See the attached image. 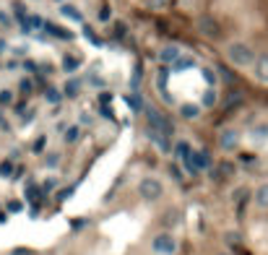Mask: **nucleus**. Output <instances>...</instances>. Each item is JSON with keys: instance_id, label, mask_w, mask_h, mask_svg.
I'll return each mask as SVG.
<instances>
[{"instance_id": "7", "label": "nucleus", "mask_w": 268, "mask_h": 255, "mask_svg": "<svg viewBox=\"0 0 268 255\" xmlns=\"http://www.w3.org/2000/svg\"><path fill=\"white\" fill-rule=\"evenodd\" d=\"M193 167H195V172H209V169L214 167V156H211V151H209V149H203V151H193Z\"/></svg>"}, {"instance_id": "6", "label": "nucleus", "mask_w": 268, "mask_h": 255, "mask_svg": "<svg viewBox=\"0 0 268 255\" xmlns=\"http://www.w3.org/2000/svg\"><path fill=\"white\" fill-rule=\"evenodd\" d=\"M240 130L237 128H224L219 133V146L224 149V151H237L240 149Z\"/></svg>"}, {"instance_id": "2", "label": "nucleus", "mask_w": 268, "mask_h": 255, "mask_svg": "<svg viewBox=\"0 0 268 255\" xmlns=\"http://www.w3.org/2000/svg\"><path fill=\"white\" fill-rule=\"evenodd\" d=\"M164 193V185L162 180H156V177H141L138 182V195L146 201V203H154V201H159Z\"/></svg>"}, {"instance_id": "18", "label": "nucleus", "mask_w": 268, "mask_h": 255, "mask_svg": "<svg viewBox=\"0 0 268 255\" xmlns=\"http://www.w3.org/2000/svg\"><path fill=\"white\" fill-rule=\"evenodd\" d=\"M200 76H203V81H206L209 89L216 86V71H214V68H200Z\"/></svg>"}, {"instance_id": "23", "label": "nucleus", "mask_w": 268, "mask_h": 255, "mask_svg": "<svg viewBox=\"0 0 268 255\" xmlns=\"http://www.w3.org/2000/svg\"><path fill=\"white\" fill-rule=\"evenodd\" d=\"M200 104H203V107H216V91L209 89L206 94H203V99H200Z\"/></svg>"}, {"instance_id": "28", "label": "nucleus", "mask_w": 268, "mask_h": 255, "mask_svg": "<svg viewBox=\"0 0 268 255\" xmlns=\"http://www.w3.org/2000/svg\"><path fill=\"white\" fill-rule=\"evenodd\" d=\"M55 188H57V180H55V177L44 180V185H42V190H44V193H50V190H55Z\"/></svg>"}, {"instance_id": "8", "label": "nucleus", "mask_w": 268, "mask_h": 255, "mask_svg": "<svg viewBox=\"0 0 268 255\" xmlns=\"http://www.w3.org/2000/svg\"><path fill=\"white\" fill-rule=\"evenodd\" d=\"M177 58H180V47H177V44H164V47L159 50V63L162 65H174Z\"/></svg>"}, {"instance_id": "15", "label": "nucleus", "mask_w": 268, "mask_h": 255, "mask_svg": "<svg viewBox=\"0 0 268 255\" xmlns=\"http://www.w3.org/2000/svg\"><path fill=\"white\" fill-rule=\"evenodd\" d=\"M44 99H47L50 104H60L63 102V91L57 86H47V89H44Z\"/></svg>"}, {"instance_id": "11", "label": "nucleus", "mask_w": 268, "mask_h": 255, "mask_svg": "<svg viewBox=\"0 0 268 255\" xmlns=\"http://www.w3.org/2000/svg\"><path fill=\"white\" fill-rule=\"evenodd\" d=\"M253 201H255L258 208H268V182H260L258 185L255 193H253Z\"/></svg>"}, {"instance_id": "24", "label": "nucleus", "mask_w": 268, "mask_h": 255, "mask_svg": "<svg viewBox=\"0 0 268 255\" xmlns=\"http://www.w3.org/2000/svg\"><path fill=\"white\" fill-rule=\"evenodd\" d=\"M78 65H81V60H78L76 55H68V58H65V63H63V68H65V71H76Z\"/></svg>"}, {"instance_id": "33", "label": "nucleus", "mask_w": 268, "mask_h": 255, "mask_svg": "<svg viewBox=\"0 0 268 255\" xmlns=\"http://www.w3.org/2000/svg\"><path fill=\"white\" fill-rule=\"evenodd\" d=\"M253 133H255L258 138H268V125H258V128H255Z\"/></svg>"}, {"instance_id": "36", "label": "nucleus", "mask_w": 268, "mask_h": 255, "mask_svg": "<svg viewBox=\"0 0 268 255\" xmlns=\"http://www.w3.org/2000/svg\"><path fill=\"white\" fill-rule=\"evenodd\" d=\"M21 91H24V94H29V91H32V81H29V78L21 81Z\"/></svg>"}, {"instance_id": "34", "label": "nucleus", "mask_w": 268, "mask_h": 255, "mask_svg": "<svg viewBox=\"0 0 268 255\" xmlns=\"http://www.w3.org/2000/svg\"><path fill=\"white\" fill-rule=\"evenodd\" d=\"M0 24H3V26H11V24H13V21H11V16H8L6 11H0Z\"/></svg>"}, {"instance_id": "20", "label": "nucleus", "mask_w": 268, "mask_h": 255, "mask_svg": "<svg viewBox=\"0 0 268 255\" xmlns=\"http://www.w3.org/2000/svg\"><path fill=\"white\" fill-rule=\"evenodd\" d=\"M60 13H63V16H71L73 21H81V18H83V13H81L78 8H73V6H63Z\"/></svg>"}, {"instance_id": "4", "label": "nucleus", "mask_w": 268, "mask_h": 255, "mask_svg": "<svg viewBox=\"0 0 268 255\" xmlns=\"http://www.w3.org/2000/svg\"><path fill=\"white\" fill-rule=\"evenodd\" d=\"M195 24H198V32L203 37H209V39H219L221 37V24L214 16H198Z\"/></svg>"}, {"instance_id": "25", "label": "nucleus", "mask_w": 268, "mask_h": 255, "mask_svg": "<svg viewBox=\"0 0 268 255\" xmlns=\"http://www.w3.org/2000/svg\"><path fill=\"white\" fill-rule=\"evenodd\" d=\"M13 175V161H0V177H11Z\"/></svg>"}, {"instance_id": "37", "label": "nucleus", "mask_w": 268, "mask_h": 255, "mask_svg": "<svg viewBox=\"0 0 268 255\" xmlns=\"http://www.w3.org/2000/svg\"><path fill=\"white\" fill-rule=\"evenodd\" d=\"M169 172H172V177H174V180H177V182H183V175H180V169H177V167H174V164H172V167H169Z\"/></svg>"}, {"instance_id": "10", "label": "nucleus", "mask_w": 268, "mask_h": 255, "mask_svg": "<svg viewBox=\"0 0 268 255\" xmlns=\"http://www.w3.org/2000/svg\"><path fill=\"white\" fill-rule=\"evenodd\" d=\"M172 151H174V156L180 159V161H190V159H193V146H190L188 141H177V144L172 146Z\"/></svg>"}, {"instance_id": "14", "label": "nucleus", "mask_w": 268, "mask_h": 255, "mask_svg": "<svg viewBox=\"0 0 268 255\" xmlns=\"http://www.w3.org/2000/svg\"><path fill=\"white\" fill-rule=\"evenodd\" d=\"M245 102V97L240 94V91H229V94H224V107L227 109H234V107H240Z\"/></svg>"}, {"instance_id": "16", "label": "nucleus", "mask_w": 268, "mask_h": 255, "mask_svg": "<svg viewBox=\"0 0 268 255\" xmlns=\"http://www.w3.org/2000/svg\"><path fill=\"white\" fill-rule=\"evenodd\" d=\"M151 135H154L156 146H159L164 154H172V141H169V135H164V133H151Z\"/></svg>"}, {"instance_id": "21", "label": "nucleus", "mask_w": 268, "mask_h": 255, "mask_svg": "<svg viewBox=\"0 0 268 255\" xmlns=\"http://www.w3.org/2000/svg\"><path fill=\"white\" fill-rule=\"evenodd\" d=\"M219 172H221V177H232L234 175V161H219Z\"/></svg>"}, {"instance_id": "27", "label": "nucleus", "mask_w": 268, "mask_h": 255, "mask_svg": "<svg viewBox=\"0 0 268 255\" xmlns=\"http://www.w3.org/2000/svg\"><path fill=\"white\" fill-rule=\"evenodd\" d=\"M44 144H47V138H44V135H39L37 141L32 144V151H34V154H42V151H44Z\"/></svg>"}, {"instance_id": "30", "label": "nucleus", "mask_w": 268, "mask_h": 255, "mask_svg": "<svg viewBox=\"0 0 268 255\" xmlns=\"http://www.w3.org/2000/svg\"><path fill=\"white\" fill-rule=\"evenodd\" d=\"M11 102H13V94H11V91H0V104L6 107V104H11Z\"/></svg>"}, {"instance_id": "41", "label": "nucleus", "mask_w": 268, "mask_h": 255, "mask_svg": "<svg viewBox=\"0 0 268 255\" xmlns=\"http://www.w3.org/2000/svg\"><path fill=\"white\" fill-rule=\"evenodd\" d=\"M6 221V214H0V224H3Z\"/></svg>"}, {"instance_id": "32", "label": "nucleus", "mask_w": 268, "mask_h": 255, "mask_svg": "<svg viewBox=\"0 0 268 255\" xmlns=\"http://www.w3.org/2000/svg\"><path fill=\"white\" fill-rule=\"evenodd\" d=\"M71 226H73L76 232H81V229H86V219H73V221H71Z\"/></svg>"}, {"instance_id": "40", "label": "nucleus", "mask_w": 268, "mask_h": 255, "mask_svg": "<svg viewBox=\"0 0 268 255\" xmlns=\"http://www.w3.org/2000/svg\"><path fill=\"white\" fill-rule=\"evenodd\" d=\"M6 47H8V44H6V39H0V52H6Z\"/></svg>"}, {"instance_id": "1", "label": "nucleus", "mask_w": 268, "mask_h": 255, "mask_svg": "<svg viewBox=\"0 0 268 255\" xmlns=\"http://www.w3.org/2000/svg\"><path fill=\"white\" fill-rule=\"evenodd\" d=\"M227 60L232 65H240V68H248L255 63V52L250 44H245V42H229L227 44Z\"/></svg>"}, {"instance_id": "29", "label": "nucleus", "mask_w": 268, "mask_h": 255, "mask_svg": "<svg viewBox=\"0 0 268 255\" xmlns=\"http://www.w3.org/2000/svg\"><path fill=\"white\" fill-rule=\"evenodd\" d=\"M224 240H227L232 247H237V242H240V235H237V232H227V235H224Z\"/></svg>"}, {"instance_id": "9", "label": "nucleus", "mask_w": 268, "mask_h": 255, "mask_svg": "<svg viewBox=\"0 0 268 255\" xmlns=\"http://www.w3.org/2000/svg\"><path fill=\"white\" fill-rule=\"evenodd\" d=\"M253 71L260 81H268V55H255V63H253Z\"/></svg>"}, {"instance_id": "19", "label": "nucleus", "mask_w": 268, "mask_h": 255, "mask_svg": "<svg viewBox=\"0 0 268 255\" xmlns=\"http://www.w3.org/2000/svg\"><path fill=\"white\" fill-rule=\"evenodd\" d=\"M81 138V128L78 125H71L68 130H65V144H76Z\"/></svg>"}, {"instance_id": "13", "label": "nucleus", "mask_w": 268, "mask_h": 255, "mask_svg": "<svg viewBox=\"0 0 268 255\" xmlns=\"http://www.w3.org/2000/svg\"><path fill=\"white\" fill-rule=\"evenodd\" d=\"M180 221V211L177 208H169V211H164V216H162V226H167V232Z\"/></svg>"}, {"instance_id": "12", "label": "nucleus", "mask_w": 268, "mask_h": 255, "mask_svg": "<svg viewBox=\"0 0 268 255\" xmlns=\"http://www.w3.org/2000/svg\"><path fill=\"white\" fill-rule=\"evenodd\" d=\"M78 94H81V81L78 78H68V81H65V89H63V97L76 99Z\"/></svg>"}, {"instance_id": "39", "label": "nucleus", "mask_w": 268, "mask_h": 255, "mask_svg": "<svg viewBox=\"0 0 268 255\" xmlns=\"http://www.w3.org/2000/svg\"><path fill=\"white\" fill-rule=\"evenodd\" d=\"M13 255H34V252H32V250H26V247H16V250H13Z\"/></svg>"}, {"instance_id": "38", "label": "nucleus", "mask_w": 268, "mask_h": 255, "mask_svg": "<svg viewBox=\"0 0 268 255\" xmlns=\"http://www.w3.org/2000/svg\"><path fill=\"white\" fill-rule=\"evenodd\" d=\"M125 34H128V29H125L123 24H117V26H115V37H125Z\"/></svg>"}, {"instance_id": "3", "label": "nucleus", "mask_w": 268, "mask_h": 255, "mask_svg": "<svg viewBox=\"0 0 268 255\" xmlns=\"http://www.w3.org/2000/svg\"><path fill=\"white\" fill-rule=\"evenodd\" d=\"M151 250L156 252V255H174L177 252V240H174V235L172 232H159L154 240H151Z\"/></svg>"}, {"instance_id": "42", "label": "nucleus", "mask_w": 268, "mask_h": 255, "mask_svg": "<svg viewBox=\"0 0 268 255\" xmlns=\"http://www.w3.org/2000/svg\"><path fill=\"white\" fill-rule=\"evenodd\" d=\"M219 255H232V252H219Z\"/></svg>"}, {"instance_id": "5", "label": "nucleus", "mask_w": 268, "mask_h": 255, "mask_svg": "<svg viewBox=\"0 0 268 255\" xmlns=\"http://www.w3.org/2000/svg\"><path fill=\"white\" fill-rule=\"evenodd\" d=\"M143 112H146V120H148V125H151L154 130H159V133H164V135H169V133H172V125H169V120H167V118H162V115H159V109H154V107H146Z\"/></svg>"}, {"instance_id": "22", "label": "nucleus", "mask_w": 268, "mask_h": 255, "mask_svg": "<svg viewBox=\"0 0 268 255\" xmlns=\"http://www.w3.org/2000/svg\"><path fill=\"white\" fill-rule=\"evenodd\" d=\"M193 65H195L193 58H183V55H180V58L174 60V68H177V71H188V68H193Z\"/></svg>"}, {"instance_id": "35", "label": "nucleus", "mask_w": 268, "mask_h": 255, "mask_svg": "<svg viewBox=\"0 0 268 255\" xmlns=\"http://www.w3.org/2000/svg\"><path fill=\"white\" fill-rule=\"evenodd\" d=\"M99 21H109V6H107V3H104L102 11H99Z\"/></svg>"}, {"instance_id": "31", "label": "nucleus", "mask_w": 268, "mask_h": 255, "mask_svg": "<svg viewBox=\"0 0 268 255\" xmlns=\"http://www.w3.org/2000/svg\"><path fill=\"white\" fill-rule=\"evenodd\" d=\"M57 164H60V154H50V156H47V167L52 169V167H57Z\"/></svg>"}, {"instance_id": "26", "label": "nucleus", "mask_w": 268, "mask_h": 255, "mask_svg": "<svg viewBox=\"0 0 268 255\" xmlns=\"http://www.w3.org/2000/svg\"><path fill=\"white\" fill-rule=\"evenodd\" d=\"M8 214H21V211H24V203H21V201H8Z\"/></svg>"}, {"instance_id": "17", "label": "nucleus", "mask_w": 268, "mask_h": 255, "mask_svg": "<svg viewBox=\"0 0 268 255\" xmlns=\"http://www.w3.org/2000/svg\"><path fill=\"white\" fill-rule=\"evenodd\" d=\"M180 115H183V118H188V120H195L198 115H200V107L198 104H183L180 107Z\"/></svg>"}]
</instances>
